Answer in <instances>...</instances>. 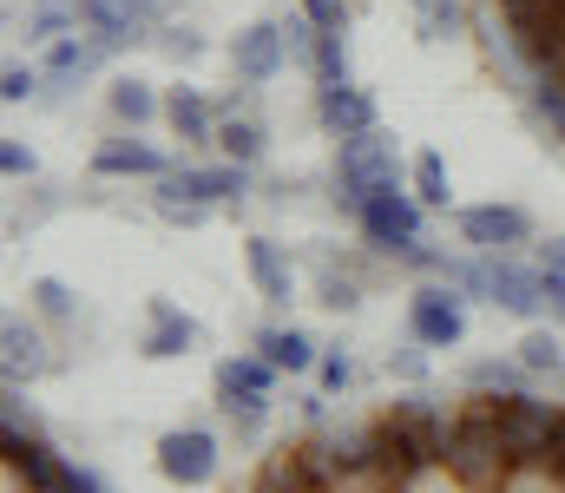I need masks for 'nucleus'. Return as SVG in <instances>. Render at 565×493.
Returning a JSON list of instances; mask_svg holds the SVG:
<instances>
[{
	"label": "nucleus",
	"instance_id": "nucleus-12",
	"mask_svg": "<svg viewBox=\"0 0 565 493\" xmlns=\"http://www.w3.org/2000/svg\"><path fill=\"white\" fill-rule=\"evenodd\" d=\"M316 119L335 139H355V132H375V99L362 86H316Z\"/></svg>",
	"mask_w": 565,
	"mask_h": 493
},
{
	"label": "nucleus",
	"instance_id": "nucleus-7",
	"mask_svg": "<svg viewBox=\"0 0 565 493\" xmlns=\"http://www.w3.org/2000/svg\"><path fill=\"white\" fill-rule=\"evenodd\" d=\"M408 323H415V342L454 349L467 335V297L447 290V283H427V290H415V303H408Z\"/></svg>",
	"mask_w": 565,
	"mask_h": 493
},
{
	"label": "nucleus",
	"instance_id": "nucleus-23",
	"mask_svg": "<svg viewBox=\"0 0 565 493\" xmlns=\"http://www.w3.org/2000/svg\"><path fill=\"white\" fill-rule=\"evenodd\" d=\"M526 362H507V355H493V362H473V375H467V388L473 395H520L526 388Z\"/></svg>",
	"mask_w": 565,
	"mask_h": 493
},
{
	"label": "nucleus",
	"instance_id": "nucleus-6",
	"mask_svg": "<svg viewBox=\"0 0 565 493\" xmlns=\"http://www.w3.org/2000/svg\"><path fill=\"white\" fill-rule=\"evenodd\" d=\"M158 474H164L171 487H204V481H217V435H204V428L164 435V441H158Z\"/></svg>",
	"mask_w": 565,
	"mask_h": 493
},
{
	"label": "nucleus",
	"instance_id": "nucleus-38",
	"mask_svg": "<svg viewBox=\"0 0 565 493\" xmlns=\"http://www.w3.org/2000/svg\"><path fill=\"white\" fill-rule=\"evenodd\" d=\"M316 368H322V388H329V395H335V388H349V382H355V368H349V355H322V362H316Z\"/></svg>",
	"mask_w": 565,
	"mask_h": 493
},
{
	"label": "nucleus",
	"instance_id": "nucleus-8",
	"mask_svg": "<svg viewBox=\"0 0 565 493\" xmlns=\"http://www.w3.org/2000/svg\"><path fill=\"white\" fill-rule=\"evenodd\" d=\"M289 60V40H282V20H250L237 40H231V66L244 86H270Z\"/></svg>",
	"mask_w": 565,
	"mask_h": 493
},
{
	"label": "nucleus",
	"instance_id": "nucleus-18",
	"mask_svg": "<svg viewBox=\"0 0 565 493\" xmlns=\"http://www.w3.org/2000/svg\"><path fill=\"white\" fill-rule=\"evenodd\" d=\"M244 257H250V277H257L264 303H289L296 277H289V264H282V250H277V244H270V237H250V244H244Z\"/></svg>",
	"mask_w": 565,
	"mask_h": 493
},
{
	"label": "nucleus",
	"instance_id": "nucleus-42",
	"mask_svg": "<svg viewBox=\"0 0 565 493\" xmlns=\"http://www.w3.org/2000/svg\"><path fill=\"white\" fill-rule=\"evenodd\" d=\"M66 493H106V481H99L93 468H73V474H66Z\"/></svg>",
	"mask_w": 565,
	"mask_h": 493
},
{
	"label": "nucleus",
	"instance_id": "nucleus-14",
	"mask_svg": "<svg viewBox=\"0 0 565 493\" xmlns=\"http://www.w3.org/2000/svg\"><path fill=\"white\" fill-rule=\"evenodd\" d=\"M217 119H224V112H217L204 93H191V86H171V93H164V126H171L184 146H211V139H217Z\"/></svg>",
	"mask_w": 565,
	"mask_h": 493
},
{
	"label": "nucleus",
	"instance_id": "nucleus-30",
	"mask_svg": "<svg viewBox=\"0 0 565 493\" xmlns=\"http://www.w3.org/2000/svg\"><path fill=\"white\" fill-rule=\"evenodd\" d=\"M224 415H231L244 435H257V428H264V415H270V395H224Z\"/></svg>",
	"mask_w": 565,
	"mask_h": 493
},
{
	"label": "nucleus",
	"instance_id": "nucleus-28",
	"mask_svg": "<svg viewBox=\"0 0 565 493\" xmlns=\"http://www.w3.org/2000/svg\"><path fill=\"white\" fill-rule=\"evenodd\" d=\"M415 197H422L427 211L454 197V191H447V164H440V152H422V159H415Z\"/></svg>",
	"mask_w": 565,
	"mask_h": 493
},
{
	"label": "nucleus",
	"instance_id": "nucleus-22",
	"mask_svg": "<svg viewBox=\"0 0 565 493\" xmlns=\"http://www.w3.org/2000/svg\"><path fill=\"white\" fill-rule=\"evenodd\" d=\"M526 112H533V119H540V126H546V132L565 146V79L540 73V79L526 86Z\"/></svg>",
	"mask_w": 565,
	"mask_h": 493
},
{
	"label": "nucleus",
	"instance_id": "nucleus-44",
	"mask_svg": "<svg viewBox=\"0 0 565 493\" xmlns=\"http://www.w3.org/2000/svg\"><path fill=\"white\" fill-rule=\"evenodd\" d=\"M553 481H559V493H565V428H559V448H553Z\"/></svg>",
	"mask_w": 565,
	"mask_h": 493
},
{
	"label": "nucleus",
	"instance_id": "nucleus-3",
	"mask_svg": "<svg viewBox=\"0 0 565 493\" xmlns=\"http://www.w3.org/2000/svg\"><path fill=\"white\" fill-rule=\"evenodd\" d=\"M395 184H402L395 139H382V132L342 139V152H335V204H342V211H362L375 191H395Z\"/></svg>",
	"mask_w": 565,
	"mask_h": 493
},
{
	"label": "nucleus",
	"instance_id": "nucleus-32",
	"mask_svg": "<svg viewBox=\"0 0 565 493\" xmlns=\"http://www.w3.org/2000/svg\"><path fill=\"white\" fill-rule=\"evenodd\" d=\"M33 303H40L46 317H73V290H66L60 277H40V283H33Z\"/></svg>",
	"mask_w": 565,
	"mask_h": 493
},
{
	"label": "nucleus",
	"instance_id": "nucleus-2",
	"mask_svg": "<svg viewBox=\"0 0 565 493\" xmlns=\"http://www.w3.org/2000/svg\"><path fill=\"white\" fill-rule=\"evenodd\" d=\"M487 408H493V428H500L513 468H553L565 408L540 401V395H526V388H520V395H487Z\"/></svg>",
	"mask_w": 565,
	"mask_h": 493
},
{
	"label": "nucleus",
	"instance_id": "nucleus-4",
	"mask_svg": "<svg viewBox=\"0 0 565 493\" xmlns=\"http://www.w3.org/2000/svg\"><path fill=\"white\" fill-rule=\"evenodd\" d=\"M526 237H533V217H526L520 204H467V211H460V244H467V250L513 257Z\"/></svg>",
	"mask_w": 565,
	"mask_h": 493
},
{
	"label": "nucleus",
	"instance_id": "nucleus-19",
	"mask_svg": "<svg viewBox=\"0 0 565 493\" xmlns=\"http://www.w3.org/2000/svg\"><path fill=\"white\" fill-rule=\"evenodd\" d=\"M106 106H113V119L119 126H151V119H164V99L145 86V79H113V93H106Z\"/></svg>",
	"mask_w": 565,
	"mask_h": 493
},
{
	"label": "nucleus",
	"instance_id": "nucleus-33",
	"mask_svg": "<svg viewBox=\"0 0 565 493\" xmlns=\"http://www.w3.org/2000/svg\"><path fill=\"white\" fill-rule=\"evenodd\" d=\"M302 13H309L322 33H349V0H302Z\"/></svg>",
	"mask_w": 565,
	"mask_h": 493
},
{
	"label": "nucleus",
	"instance_id": "nucleus-40",
	"mask_svg": "<svg viewBox=\"0 0 565 493\" xmlns=\"http://www.w3.org/2000/svg\"><path fill=\"white\" fill-rule=\"evenodd\" d=\"M388 368H395V375H408V382H422L427 355H422V349H402V355H388Z\"/></svg>",
	"mask_w": 565,
	"mask_h": 493
},
{
	"label": "nucleus",
	"instance_id": "nucleus-27",
	"mask_svg": "<svg viewBox=\"0 0 565 493\" xmlns=\"http://www.w3.org/2000/svg\"><path fill=\"white\" fill-rule=\"evenodd\" d=\"M422 7V33L440 40V33H460L467 26V0H415Z\"/></svg>",
	"mask_w": 565,
	"mask_h": 493
},
{
	"label": "nucleus",
	"instance_id": "nucleus-37",
	"mask_svg": "<svg viewBox=\"0 0 565 493\" xmlns=\"http://www.w3.org/2000/svg\"><path fill=\"white\" fill-rule=\"evenodd\" d=\"M0 171H7V178H33V152H26L20 139H7V146H0Z\"/></svg>",
	"mask_w": 565,
	"mask_h": 493
},
{
	"label": "nucleus",
	"instance_id": "nucleus-39",
	"mask_svg": "<svg viewBox=\"0 0 565 493\" xmlns=\"http://www.w3.org/2000/svg\"><path fill=\"white\" fill-rule=\"evenodd\" d=\"M546 481H553V468H513V474H507V487H500V493H540Z\"/></svg>",
	"mask_w": 565,
	"mask_h": 493
},
{
	"label": "nucleus",
	"instance_id": "nucleus-13",
	"mask_svg": "<svg viewBox=\"0 0 565 493\" xmlns=\"http://www.w3.org/2000/svg\"><path fill=\"white\" fill-rule=\"evenodd\" d=\"M93 171L99 178H171V159L158 146H145V139H106L93 152Z\"/></svg>",
	"mask_w": 565,
	"mask_h": 493
},
{
	"label": "nucleus",
	"instance_id": "nucleus-31",
	"mask_svg": "<svg viewBox=\"0 0 565 493\" xmlns=\"http://www.w3.org/2000/svg\"><path fill=\"white\" fill-rule=\"evenodd\" d=\"M282 40H289V60H316V40H322V26H316L309 13H296V20H282Z\"/></svg>",
	"mask_w": 565,
	"mask_h": 493
},
{
	"label": "nucleus",
	"instance_id": "nucleus-24",
	"mask_svg": "<svg viewBox=\"0 0 565 493\" xmlns=\"http://www.w3.org/2000/svg\"><path fill=\"white\" fill-rule=\"evenodd\" d=\"M13 441H40V435H33V401L7 382V395H0V448H13Z\"/></svg>",
	"mask_w": 565,
	"mask_h": 493
},
{
	"label": "nucleus",
	"instance_id": "nucleus-41",
	"mask_svg": "<svg viewBox=\"0 0 565 493\" xmlns=\"http://www.w3.org/2000/svg\"><path fill=\"white\" fill-rule=\"evenodd\" d=\"M546 310H553V323L565 329V270H546Z\"/></svg>",
	"mask_w": 565,
	"mask_h": 493
},
{
	"label": "nucleus",
	"instance_id": "nucleus-9",
	"mask_svg": "<svg viewBox=\"0 0 565 493\" xmlns=\"http://www.w3.org/2000/svg\"><path fill=\"white\" fill-rule=\"evenodd\" d=\"M73 7H79V26H86L106 53L145 40V26H151V13H145L139 0H73Z\"/></svg>",
	"mask_w": 565,
	"mask_h": 493
},
{
	"label": "nucleus",
	"instance_id": "nucleus-36",
	"mask_svg": "<svg viewBox=\"0 0 565 493\" xmlns=\"http://www.w3.org/2000/svg\"><path fill=\"white\" fill-rule=\"evenodd\" d=\"M316 303H329V310H355L362 297H355V283H349V277H322V297H316Z\"/></svg>",
	"mask_w": 565,
	"mask_h": 493
},
{
	"label": "nucleus",
	"instance_id": "nucleus-10",
	"mask_svg": "<svg viewBox=\"0 0 565 493\" xmlns=\"http://www.w3.org/2000/svg\"><path fill=\"white\" fill-rule=\"evenodd\" d=\"M493 310L533 323V317L546 310V270H526V264H513V257H493Z\"/></svg>",
	"mask_w": 565,
	"mask_h": 493
},
{
	"label": "nucleus",
	"instance_id": "nucleus-29",
	"mask_svg": "<svg viewBox=\"0 0 565 493\" xmlns=\"http://www.w3.org/2000/svg\"><path fill=\"white\" fill-rule=\"evenodd\" d=\"M204 211H211V204H198V197H184V191H171V184L158 191V217H164V224H204Z\"/></svg>",
	"mask_w": 565,
	"mask_h": 493
},
{
	"label": "nucleus",
	"instance_id": "nucleus-17",
	"mask_svg": "<svg viewBox=\"0 0 565 493\" xmlns=\"http://www.w3.org/2000/svg\"><path fill=\"white\" fill-rule=\"evenodd\" d=\"M191 342H198V323H191L184 310L151 303V335H145V355H151V362H171V355H184Z\"/></svg>",
	"mask_w": 565,
	"mask_h": 493
},
{
	"label": "nucleus",
	"instance_id": "nucleus-1",
	"mask_svg": "<svg viewBox=\"0 0 565 493\" xmlns=\"http://www.w3.org/2000/svg\"><path fill=\"white\" fill-rule=\"evenodd\" d=\"M447 474L467 493H500L507 487L513 461H507V441H500V428H493L487 395H473V401L460 408V428H454V448H447Z\"/></svg>",
	"mask_w": 565,
	"mask_h": 493
},
{
	"label": "nucleus",
	"instance_id": "nucleus-16",
	"mask_svg": "<svg viewBox=\"0 0 565 493\" xmlns=\"http://www.w3.org/2000/svg\"><path fill=\"white\" fill-rule=\"evenodd\" d=\"M270 382H277V362H270L264 349L217 362V395H270Z\"/></svg>",
	"mask_w": 565,
	"mask_h": 493
},
{
	"label": "nucleus",
	"instance_id": "nucleus-21",
	"mask_svg": "<svg viewBox=\"0 0 565 493\" xmlns=\"http://www.w3.org/2000/svg\"><path fill=\"white\" fill-rule=\"evenodd\" d=\"M257 349L277 362V368H289V375H302V368H316L322 355H316V342L302 335V329H257Z\"/></svg>",
	"mask_w": 565,
	"mask_h": 493
},
{
	"label": "nucleus",
	"instance_id": "nucleus-11",
	"mask_svg": "<svg viewBox=\"0 0 565 493\" xmlns=\"http://www.w3.org/2000/svg\"><path fill=\"white\" fill-rule=\"evenodd\" d=\"M171 191H184V197H198V204H231V197H244L250 191V164H184V171H171L164 178Z\"/></svg>",
	"mask_w": 565,
	"mask_h": 493
},
{
	"label": "nucleus",
	"instance_id": "nucleus-20",
	"mask_svg": "<svg viewBox=\"0 0 565 493\" xmlns=\"http://www.w3.org/2000/svg\"><path fill=\"white\" fill-rule=\"evenodd\" d=\"M211 146H217V152H224L231 164H257L270 139H264V126H257V119H244V112H224V119H217V139H211Z\"/></svg>",
	"mask_w": 565,
	"mask_h": 493
},
{
	"label": "nucleus",
	"instance_id": "nucleus-5",
	"mask_svg": "<svg viewBox=\"0 0 565 493\" xmlns=\"http://www.w3.org/2000/svg\"><path fill=\"white\" fill-rule=\"evenodd\" d=\"M422 211H427L422 197H408V191L395 184V191H375V197H369V204H362L355 217H362V231H369V244L395 257L402 244H415V237H422Z\"/></svg>",
	"mask_w": 565,
	"mask_h": 493
},
{
	"label": "nucleus",
	"instance_id": "nucleus-34",
	"mask_svg": "<svg viewBox=\"0 0 565 493\" xmlns=\"http://www.w3.org/2000/svg\"><path fill=\"white\" fill-rule=\"evenodd\" d=\"M158 46H164L171 60H198V53H204V33H191V26H164Z\"/></svg>",
	"mask_w": 565,
	"mask_h": 493
},
{
	"label": "nucleus",
	"instance_id": "nucleus-45",
	"mask_svg": "<svg viewBox=\"0 0 565 493\" xmlns=\"http://www.w3.org/2000/svg\"><path fill=\"white\" fill-rule=\"evenodd\" d=\"M145 13H151V20H164V13H171V0H139Z\"/></svg>",
	"mask_w": 565,
	"mask_h": 493
},
{
	"label": "nucleus",
	"instance_id": "nucleus-26",
	"mask_svg": "<svg viewBox=\"0 0 565 493\" xmlns=\"http://www.w3.org/2000/svg\"><path fill=\"white\" fill-rule=\"evenodd\" d=\"M520 362H526L533 375H559V368H565V349H559V335H553V329H533V335L520 342Z\"/></svg>",
	"mask_w": 565,
	"mask_h": 493
},
{
	"label": "nucleus",
	"instance_id": "nucleus-35",
	"mask_svg": "<svg viewBox=\"0 0 565 493\" xmlns=\"http://www.w3.org/2000/svg\"><path fill=\"white\" fill-rule=\"evenodd\" d=\"M33 86H40V79H33L26 66H7V73H0V99H7V106H20V99H33Z\"/></svg>",
	"mask_w": 565,
	"mask_h": 493
},
{
	"label": "nucleus",
	"instance_id": "nucleus-15",
	"mask_svg": "<svg viewBox=\"0 0 565 493\" xmlns=\"http://www.w3.org/2000/svg\"><path fill=\"white\" fill-rule=\"evenodd\" d=\"M46 362H53V355H46V335H40L33 323H20V317H13V323L0 329V368H7V382H13V388H20V382H33Z\"/></svg>",
	"mask_w": 565,
	"mask_h": 493
},
{
	"label": "nucleus",
	"instance_id": "nucleus-25",
	"mask_svg": "<svg viewBox=\"0 0 565 493\" xmlns=\"http://www.w3.org/2000/svg\"><path fill=\"white\" fill-rule=\"evenodd\" d=\"M309 66H316V86H349V40L342 33H322Z\"/></svg>",
	"mask_w": 565,
	"mask_h": 493
},
{
	"label": "nucleus",
	"instance_id": "nucleus-43",
	"mask_svg": "<svg viewBox=\"0 0 565 493\" xmlns=\"http://www.w3.org/2000/svg\"><path fill=\"white\" fill-rule=\"evenodd\" d=\"M540 270H565V237H553V244H540Z\"/></svg>",
	"mask_w": 565,
	"mask_h": 493
}]
</instances>
